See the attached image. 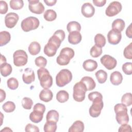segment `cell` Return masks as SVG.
<instances>
[{
	"instance_id": "1",
	"label": "cell",
	"mask_w": 132,
	"mask_h": 132,
	"mask_svg": "<svg viewBox=\"0 0 132 132\" xmlns=\"http://www.w3.org/2000/svg\"><path fill=\"white\" fill-rule=\"evenodd\" d=\"M114 110L116 114V119L120 124H127L129 122V116L126 106L123 104H117L114 107Z\"/></svg>"
},
{
	"instance_id": "2",
	"label": "cell",
	"mask_w": 132,
	"mask_h": 132,
	"mask_svg": "<svg viewBox=\"0 0 132 132\" xmlns=\"http://www.w3.org/2000/svg\"><path fill=\"white\" fill-rule=\"evenodd\" d=\"M38 77L41 86L43 89H48L53 85V78L47 69L40 68L37 70Z\"/></svg>"
},
{
	"instance_id": "3",
	"label": "cell",
	"mask_w": 132,
	"mask_h": 132,
	"mask_svg": "<svg viewBox=\"0 0 132 132\" xmlns=\"http://www.w3.org/2000/svg\"><path fill=\"white\" fill-rule=\"evenodd\" d=\"M75 55L74 51L70 47H66L63 48L57 57L56 62L60 65H66L68 64L70 61Z\"/></svg>"
},
{
	"instance_id": "4",
	"label": "cell",
	"mask_w": 132,
	"mask_h": 132,
	"mask_svg": "<svg viewBox=\"0 0 132 132\" xmlns=\"http://www.w3.org/2000/svg\"><path fill=\"white\" fill-rule=\"evenodd\" d=\"M72 79V74L68 69L60 70L56 76V83L58 87H63L68 84Z\"/></svg>"
},
{
	"instance_id": "5",
	"label": "cell",
	"mask_w": 132,
	"mask_h": 132,
	"mask_svg": "<svg viewBox=\"0 0 132 132\" xmlns=\"http://www.w3.org/2000/svg\"><path fill=\"white\" fill-rule=\"evenodd\" d=\"M91 101L92 102V104L89 110V114L90 116L93 118H97L100 115L101 110L104 106L103 96H97Z\"/></svg>"
},
{
	"instance_id": "6",
	"label": "cell",
	"mask_w": 132,
	"mask_h": 132,
	"mask_svg": "<svg viewBox=\"0 0 132 132\" xmlns=\"http://www.w3.org/2000/svg\"><path fill=\"white\" fill-rule=\"evenodd\" d=\"M87 91V89L84 83L81 81L76 82L73 87V97L74 100L78 102H82L85 98Z\"/></svg>"
},
{
	"instance_id": "7",
	"label": "cell",
	"mask_w": 132,
	"mask_h": 132,
	"mask_svg": "<svg viewBox=\"0 0 132 132\" xmlns=\"http://www.w3.org/2000/svg\"><path fill=\"white\" fill-rule=\"evenodd\" d=\"M39 24L40 22L38 18L35 16H29L22 20L21 26L24 31L28 32L36 29Z\"/></svg>"
},
{
	"instance_id": "8",
	"label": "cell",
	"mask_w": 132,
	"mask_h": 132,
	"mask_svg": "<svg viewBox=\"0 0 132 132\" xmlns=\"http://www.w3.org/2000/svg\"><path fill=\"white\" fill-rule=\"evenodd\" d=\"M13 63L18 67H22L26 64L28 61V56L25 51L19 50L14 52L13 54Z\"/></svg>"
},
{
	"instance_id": "9",
	"label": "cell",
	"mask_w": 132,
	"mask_h": 132,
	"mask_svg": "<svg viewBox=\"0 0 132 132\" xmlns=\"http://www.w3.org/2000/svg\"><path fill=\"white\" fill-rule=\"evenodd\" d=\"M122 9L121 4L118 1H113L109 4L105 10V14L109 17L117 15Z\"/></svg>"
},
{
	"instance_id": "10",
	"label": "cell",
	"mask_w": 132,
	"mask_h": 132,
	"mask_svg": "<svg viewBox=\"0 0 132 132\" xmlns=\"http://www.w3.org/2000/svg\"><path fill=\"white\" fill-rule=\"evenodd\" d=\"M28 8L32 13L40 14L44 12L45 8L39 0H28Z\"/></svg>"
},
{
	"instance_id": "11",
	"label": "cell",
	"mask_w": 132,
	"mask_h": 132,
	"mask_svg": "<svg viewBox=\"0 0 132 132\" xmlns=\"http://www.w3.org/2000/svg\"><path fill=\"white\" fill-rule=\"evenodd\" d=\"M101 63L107 69L111 70L113 69L117 65V60L109 55H104L101 58Z\"/></svg>"
},
{
	"instance_id": "12",
	"label": "cell",
	"mask_w": 132,
	"mask_h": 132,
	"mask_svg": "<svg viewBox=\"0 0 132 132\" xmlns=\"http://www.w3.org/2000/svg\"><path fill=\"white\" fill-rule=\"evenodd\" d=\"M19 19L18 14L14 12H9L5 17V24L8 28H13L17 24Z\"/></svg>"
},
{
	"instance_id": "13",
	"label": "cell",
	"mask_w": 132,
	"mask_h": 132,
	"mask_svg": "<svg viewBox=\"0 0 132 132\" xmlns=\"http://www.w3.org/2000/svg\"><path fill=\"white\" fill-rule=\"evenodd\" d=\"M107 39L108 42L112 45H116L120 43L122 39L121 32L116 30L111 29L109 31L107 34Z\"/></svg>"
},
{
	"instance_id": "14",
	"label": "cell",
	"mask_w": 132,
	"mask_h": 132,
	"mask_svg": "<svg viewBox=\"0 0 132 132\" xmlns=\"http://www.w3.org/2000/svg\"><path fill=\"white\" fill-rule=\"evenodd\" d=\"M81 12L85 17L91 18L94 14L95 8L91 3H85L81 6Z\"/></svg>"
},
{
	"instance_id": "15",
	"label": "cell",
	"mask_w": 132,
	"mask_h": 132,
	"mask_svg": "<svg viewBox=\"0 0 132 132\" xmlns=\"http://www.w3.org/2000/svg\"><path fill=\"white\" fill-rule=\"evenodd\" d=\"M22 79L24 83L30 84L35 80V75L34 71L29 68L25 69L24 73L22 75Z\"/></svg>"
},
{
	"instance_id": "16",
	"label": "cell",
	"mask_w": 132,
	"mask_h": 132,
	"mask_svg": "<svg viewBox=\"0 0 132 132\" xmlns=\"http://www.w3.org/2000/svg\"><path fill=\"white\" fill-rule=\"evenodd\" d=\"M58 47L53 43L48 41L47 43L44 46V53L48 57H53L56 54Z\"/></svg>"
},
{
	"instance_id": "17",
	"label": "cell",
	"mask_w": 132,
	"mask_h": 132,
	"mask_svg": "<svg viewBox=\"0 0 132 132\" xmlns=\"http://www.w3.org/2000/svg\"><path fill=\"white\" fill-rule=\"evenodd\" d=\"M82 36L79 31H72L70 32L68 35V41L71 44H77L80 42Z\"/></svg>"
},
{
	"instance_id": "18",
	"label": "cell",
	"mask_w": 132,
	"mask_h": 132,
	"mask_svg": "<svg viewBox=\"0 0 132 132\" xmlns=\"http://www.w3.org/2000/svg\"><path fill=\"white\" fill-rule=\"evenodd\" d=\"M110 80L111 84L115 86L121 84L123 80V76L119 71L113 72L110 76Z\"/></svg>"
},
{
	"instance_id": "19",
	"label": "cell",
	"mask_w": 132,
	"mask_h": 132,
	"mask_svg": "<svg viewBox=\"0 0 132 132\" xmlns=\"http://www.w3.org/2000/svg\"><path fill=\"white\" fill-rule=\"evenodd\" d=\"M53 97V94L51 90L48 89H43L39 94L40 100L44 102H48L51 101Z\"/></svg>"
},
{
	"instance_id": "20",
	"label": "cell",
	"mask_w": 132,
	"mask_h": 132,
	"mask_svg": "<svg viewBox=\"0 0 132 132\" xmlns=\"http://www.w3.org/2000/svg\"><path fill=\"white\" fill-rule=\"evenodd\" d=\"M83 68L88 72H93L97 68V63L92 59H87L82 64Z\"/></svg>"
},
{
	"instance_id": "21",
	"label": "cell",
	"mask_w": 132,
	"mask_h": 132,
	"mask_svg": "<svg viewBox=\"0 0 132 132\" xmlns=\"http://www.w3.org/2000/svg\"><path fill=\"white\" fill-rule=\"evenodd\" d=\"M80 81L85 84L87 91H91L95 88L96 83L94 79L90 76H84L81 79Z\"/></svg>"
},
{
	"instance_id": "22",
	"label": "cell",
	"mask_w": 132,
	"mask_h": 132,
	"mask_svg": "<svg viewBox=\"0 0 132 132\" xmlns=\"http://www.w3.org/2000/svg\"><path fill=\"white\" fill-rule=\"evenodd\" d=\"M85 126L84 123L80 121L77 120L75 121L73 124L69 128V132H82L84 130Z\"/></svg>"
},
{
	"instance_id": "23",
	"label": "cell",
	"mask_w": 132,
	"mask_h": 132,
	"mask_svg": "<svg viewBox=\"0 0 132 132\" xmlns=\"http://www.w3.org/2000/svg\"><path fill=\"white\" fill-rule=\"evenodd\" d=\"M28 50L30 55L35 56L40 53L41 50V46L38 42L33 41L29 44Z\"/></svg>"
},
{
	"instance_id": "24",
	"label": "cell",
	"mask_w": 132,
	"mask_h": 132,
	"mask_svg": "<svg viewBox=\"0 0 132 132\" xmlns=\"http://www.w3.org/2000/svg\"><path fill=\"white\" fill-rule=\"evenodd\" d=\"M43 113L34 110L29 114V119L30 120L35 123H38L41 122L43 118Z\"/></svg>"
},
{
	"instance_id": "25",
	"label": "cell",
	"mask_w": 132,
	"mask_h": 132,
	"mask_svg": "<svg viewBox=\"0 0 132 132\" xmlns=\"http://www.w3.org/2000/svg\"><path fill=\"white\" fill-rule=\"evenodd\" d=\"M125 22L121 19H116L112 23V29L116 30L119 32L123 31L125 28Z\"/></svg>"
},
{
	"instance_id": "26",
	"label": "cell",
	"mask_w": 132,
	"mask_h": 132,
	"mask_svg": "<svg viewBox=\"0 0 132 132\" xmlns=\"http://www.w3.org/2000/svg\"><path fill=\"white\" fill-rule=\"evenodd\" d=\"M11 35L8 31H2L0 32V46H3L9 42Z\"/></svg>"
},
{
	"instance_id": "27",
	"label": "cell",
	"mask_w": 132,
	"mask_h": 132,
	"mask_svg": "<svg viewBox=\"0 0 132 132\" xmlns=\"http://www.w3.org/2000/svg\"><path fill=\"white\" fill-rule=\"evenodd\" d=\"M0 70L1 75L4 77H7L11 73L12 71V68L10 64L5 63L1 65Z\"/></svg>"
},
{
	"instance_id": "28",
	"label": "cell",
	"mask_w": 132,
	"mask_h": 132,
	"mask_svg": "<svg viewBox=\"0 0 132 132\" xmlns=\"http://www.w3.org/2000/svg\"><path fill=\"white\" fill-rule=\"evenodd\" d=\"M69 94L65 90H60L56 94V99L59 103H64L69 100Z\"/></svg>"
},
{
	"instance_id": "29",
	"label": "cell",
	"mask_w": 132,
	"mask_h": 132,
	"mask_svg": "<svg viewBox=\"0 0 132 132\" xmlns=\"http://www.w3.org/2000/svg\"><path fill=\"white\" fill-rule=\"evenodd\" d=\"M59 113L56 110H51L46 114V121H53L57 123L59 120Z\"/></svg>"
},
{
	"instance_id": "30",
	"label": "cell",
	"mask_w": 132,
	"mask_h": 132,
	"mask_svg": "<svg viewBox=\"0 0 132 132\" xmlns=\"http://www.w3.org/2000/svg\"><path fill=\"white\" fill-rule=\"evenodd\" d=\"M67 29L69 33L74 31L79 32L81 30V25L76 21H71L67 24Z\"/></svg>"
},
{
	"instance_id": "31",
	"label": "cell",
	"mask_w": 132,
	"mask_h": 132,
	"mask_svg": "<svg viewBox=\"0 0 132 132\" xmlns=\"http://www.w3.org/2000/svg\"><path fill=\"white\" fill-rule=\"evenodd\" d=\"M43 17L46 21L52 22L56 19L57 13L56 11L53 9H47L44 13Z\"/></svg>"
},
{
	"instance_id": "32",
	"label": "cell",
	"mask_w": 132,
	"mask_h": 132,
	"mask_svg": "<svg viewBox=\"0 0 132 132\" xmlns=\"http://www.w3.org/2000/svg\"><path fill=\"white\" fill-rule=\"evenodd\" d=\"M95 76L100 84H104L107 80V74L103 70H100L95 73Z\"/></svg>"
},
{
	"instance_id": "33",
	"label": "cell",
	"mask_w": 132,
	"mask_h": 132,
	"mask_svg": "<svg viewBox=\"0 0 132 132\" xmlns=\"http://www.w3.org/2000/svg\"><path fill=\"white\" fill-rule=\"evenodd\" d=\"M94 42L96 46L102 48L106 44V38L102 34H97L95 36Z\"/></svg>"
},
{
	"instance_id": "34",
	"label": "cell",
	"mask_w": 132,
	"mask_h": 132,
	"mask_svg": "<svg viewBox=\"0 0 132 132\" xmlns=\"http://www.w3.org/2000/svg\"><path fill=\"white\" fill-rule=\"evenodd\" d=\"M43 128L45 132H55L57 128L56 122L53 121H46Z\"/></svg>"
},
{
	"instance_id": "35",
	"label": "cell",
	"mask_w": 132,
	"mask_h": 132,
	"mask_svg": "<svg viewBox=\"0 0 132 132\" xmlns=\"http://www.w3.org/2000/svg\"><path fill=\"white\" fill-rule=\"evenodd\" d=\"M2 108L5 112L7 113H10L14 111L15 110V105L13 102L7 101L3 105Z\"/></svg>"
},
{
	"instance_id": "36",
	"label": "cell",
	"mask_w": 132,
	"mask_h": 132,
	"mask_svg": "<svg viewBox=\"0 0 132 132\" xmlns=\"http://www.w3.org/2000/svg\"><path fill=\"white\" fill-rule=\"evenodd\" d=\"M10 7L13 10H20L24 6V2L22 0H11L9 3Z\"/></svg>"
},
{
	"instance_id": "37",
	"label": "cell",
	"mask_w": 132,
	"mask_h": 132,
	"mask_svg": "<svg viewBox=\"0 0 132 132\" xmlns=\"http://www.w3.org/2000/svg\"><path fill=\"white\" fill-rule=\"evenodd\" d=\"M102 48L94 45L93 46L90 50V55L93 58H97L101 55L102 54Z\"/></svg>"
},
{
	"instance_id": "38",
	"label": "cell",
	"mask_w": 132,
	"mask_h": 132,
	"mask_svg": "<svg viewBox=\"0 0 132 132\" xmlns=\"http://www.w3.org/2000/svg\"><path fill=\"white\" fill-rule=\"evenodd\" d=\"M122 104L126 106H129L132 104V95L131 93H125L121 98Z\"/></svg>"
},
{
	"instance_id": "39",
	"label": "cell",
	"mask_w": 132,
	"mask_h": 132,
	"mask_svg": "<svg viewBox=\"0 0 132 132\" xmlns=\"http://www.w3.org/2000/svg\"><path fill=\"white\" fill-rule=\"evenodd\" d=\"M7 86L11 90H15L18 88L19 82L16 78L10 77L7 81Z\"/></svg>"
},
{
	"instance_id": "40",
	"label": "cell",
	"mask_w": 132,
	"mask_h": 132,
	"mask_svg": "<svg viewBox=\"0 0 132 132\" xmlns=\"http://www.w3.org/2000/svg\"><path fill=\"white\" fill-rule=\"evenodd\" d=\"M33 104L32 100L29 97H24L22 100V106L25 109H31Z\"/></svg>"
},
{
	"instance_id": "41",
	"label": "cell",
	"mask_w": 132,
	"mask_h": 132,
	"mask_svg": "<svg viewBox=\"0 0 132 132\" xmlns=\"http://www.w3.org/2000/svg\"><path fill=\"white\" fill-rule=\"evenodd\" d=\"M35 64L40 68H44L47 64V60L43 56H39L35 60Z\"/></svg>"
},
{
	"instance_id": "42",
	"label": "cell",
	"mask_w": 132,
	"mask_h": 132,
	"mask_svg": "<svg viewBox=\"0 0 132 132\" xmlns=\"http://www.w3.org/2000/svg\"><path fill=\"white\" fill-rule=\"evenodd\" d=\"M132 42L127 45L124 50L123 55L126 59L131 60L132 59Z\"/></svg>"
},
{
	"instance_id": "43",
	"label": "cell",
	"mask_w": 132,
	"mask_h": 132,
	"mask_svg": "<svg viewBox=\"0 0 132 132\" xmlns=\"http://www.w3.org/2000/svg\"><path fill=\"white\" fill-rule=\"evenodd\" d=\"M122 71L126 75H131L132 73L131 62H126L122 65Z\"/></svg>"
},
{
	"instance_id": "44",
	"label": "cell",
	"mask_w": 132,
	"mask_h": 132,
	"mask_svg": "<svg viewBox=\"0 0 132 132\" xmlns=\"http://www.w3.org/2000/svg\"><path fill=\"white\" fill-rule=\"evenodd\" d=\"M25 130L26 132L33 131V132H39V129L38 127L35 125H32L31 124H28L26 125Z\"/></svg>"
},
{
	"instance_id": "45",
	"label": "cell",
	"mask_w": 132,
	"mask_h": 132,
	"mask_svg": "<svg viewBox=\"0 0 132 132\" xmlns=\"http://www.w3.org/2000/svg\"><path fill=\"white\" fill-rule=\"evenodd\" d=\"M8 9L7 3L4 1H0V13L2 14H5L7 12Z\"/></svg>"
},
{
	"instance_id": "46",
	"label": "cell",
	"mask_w": 132,
	"mask_h": 132,
	"mask_svg": "<svg viewBox=\"0 0 132 132\" xmlns=\"http://www.w3.org/2000/svg\"><path fill=\"white\" fill-rule=\"evenodd\" d=\"M34 110H37L40 112H41L42 113H44L46 110V108L44 105L41 104V103H37L36 104H35L34 106V108H33Z\"/></svg>"
},
{
	"instance_id": "47",
	"label": "cell",
	"mask_w": 132,
	"mask_h": 132,
	"mask_svg": "<svg viewBox=\"0 0 132 132\" xmlns=\"http://www.w3.org/2000/svg\"><path fill=\"white\" fill-rule=\"evenodd\" d=\"M131 131V127L130 125L125 124L121 125V126L119 127L118 131L119 132H124V131Z\"/></svg>"
},
{
	"instance_id": "48",
	"label": "cell",
	"mask_w": 132,
	"mask_h": 132,
	"mask_svg": "<svg viewBox=\"0 0 132 132\" xmlns=\"http://www.w3.org/2000/svg\"><path fill=\"white\" fill-rule=\"evenodd\" d=\"M54 35L57 36L58 37H59L61 40L62 41H63L65 38V34L64 31L63 30L61 29H58L57 30H56L54 33Z\"/></svg>"
},
{
	"instance_id": "49",
	"label": "cell",
	"mask_w": 132,
	"mask_h": 132,
	"mask_svg": "<svg viewBox=\"0 0 132 132\" xmlns=\"http://www.w3.org/2000/svg\"><path fill=\"white\" fill-rule=\"evenodd\" d=\"M93 4L97 7H103L106 3V0H93Z\"/></svg>"
},
{
	"instance_id": "50",
	"label": "cell",
	"mask_w": 132,
	"mask_h": 132,
	"mask_svg": "<svg viewBox=\"0 0 132 132\" xmlns=\"http://www.w3.org/2000/svg\"><path fill=\"white\" fill-rule=\"evenodd\" d=\"M126 35L129 38H132V24H130V25L127 27L126 30Z\"/></svg>"
},
{
	"instance_id": "51",
	"label": "cell",
	"mask_w": 132,
	"mask_h": 132,
	"mask_svg": "<svg viewBox=\"0 0 132 132\" xmlns=\"http://www.w3.org/2000/svg\"><path fill=\"white\" fill-rule=\"evenodd\" d=\"M44 2L46 4V5L48 6H53L55 5L57 2L56 0H44Z\"/></svg>"
},
{
	"instance_id": "52",
	"label": "cell",
	"mask_w": 132,
	"mask_h": 132,
	"mask_svg": "<svg viewBox=\"0 0 132 132\" xmlns=\"http://www.w3.org/2000/svg\"><path fill=\"white\" fill-rule=\"evenodd\" d=\"M0 92H1V95H0V97H1V102H2L4 100H5L6 98V93L5 92V91H4L3 89H0Z\"/></svg>"
},
{
	"instance_id": "53",
	"label": "cell",
	"mask_w": 132,
	"mask_h": 132,
	"mask_svg": "<svg viewBox=\"0 0 132 132\" xmlns=\"http://www.w3.org/2000/svg\"><path fill=\"white\" fill-rule=\"evenodd\" d=\"M6 63V59L4 56L1 54V65Z\"/></svg>"
},
{
	"instance_id": "54",
	"label": "cell",
	"mask_w": 132,
	"mask_h": 132,
	"mask_svg": "<svg viewBox=\"0 0 132 132\" xmlns=\"http://www.w3.org/2000/svg\"><path fill=\"white\" fill-rule=\"evenodd\" d=\"M12 131V129H11L9 127H5L4 129H2L1 130V131Z\"/></svg>"
}]
</instances>
